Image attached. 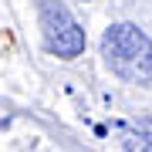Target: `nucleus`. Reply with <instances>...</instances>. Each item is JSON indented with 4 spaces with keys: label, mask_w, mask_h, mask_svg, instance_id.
<instances>
[{
    "label": "nucleus",
    "mask_w": 152,
    "mask_h": 152,
    "mask_svg": "<svg viewBox=\"0 0 152 152\" xmlns=\"http://www.w3.org/2000/svg\"><path fill=\"white\" fill-rule=\"evenodd\" d=\"M102 58L122 81H152V41L135 24H112L102 34Z\"/></svg>",
    "instance_id": "1"
},
{
    "label": "nucleus",
    "mask_w": 152,
    "mask_h": 152,
    "mask_svg": "<svg viewBox=\"0 0 152 152\" xmlns=\"http://www.w3.org/2000/svg\"><path fill=\"white\" fill-rule=\"evenodd\" d=\"M37 24H41L44 48L51 54L71 61L85 51V31L75 20V14L68 10V4H61V0H41L37 4Z\"/></svg>",
    "instance_id": "2"
},
{
    "label": "nucleus",
    "mask_w": 152,
    "mask_h": 152,
    "mask_svg": "<svg viewBox=\"0 0 152 152\" xmlns=\"http://www.w3.org/2000/svg\"><path fill=\"white\" fill-rule=\"evenodd\" d=\"M125 152H152V122H142L125 139Z\"/></svg>",
    "instance_id": "3"
}]
</instances>
